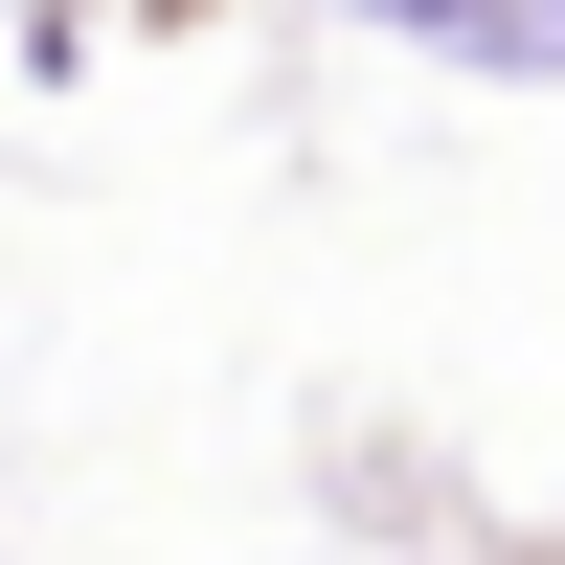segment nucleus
I'll return each mask as SVG.
<instances>
[{"instance_id":"nucleus-1","label":"nucleus","mask_w":565,"mask_h":565,"mask_svg":"<svg viewBox=\"0 0 565 565\" xmlns=\"http://www.w3.org/2000/svg\"><path fill=\"white\" fill-rule=\"evenodd\" d=\"M385 23H430V45H476V68H565V0H385Z\"/></svg>"}]
</instances>
